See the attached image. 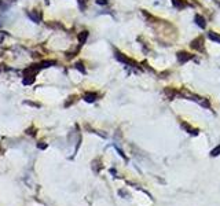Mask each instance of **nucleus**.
Masks as SVG:
<instances>
[{
    "mask_svg": "<svg viewBox=\"0 0 220 206\" xmlns=\"http://www.w3.org/2000/svg\"><path fill=\"white\" fill-rule=\"evenodd\" d=\"M208 37L211 38L212 41H215V43H220V34L216 32H209L208 33Z\"/></svg>",
    "mask_w": 220,
    "mask_h": 206,
    "instance_id": "obj_9",
    "label": "nucleus"
},
{
    "mask_svg": "<svg viewBox=\"0 0 220 206\" xmlns=\"http://www.w3.org/2000/svg\"><path fill=\"white\" fill-rule=\"evenodd\" d=\"M26 133H28V135H32V136H35V135H36V129H35V128L26 129Z\"/></svg>",
    "mask_w": 220,
    "mask_h": 206,
    "instance_id": "obj_17",
    "label": "nucleus"
},
{
    "mask_svg": "<svg viewBox=\"0 0 220 206\" xmlns=\"http://www.w3.org/2000/svg\"><path fill=\"white\" fill-rule=\"evenodd\" d=\"M116 58H117L118 60H120V62H123V63H125V65H129V66H136V62H135V60H132V59H129L128 56H127V55H124V54H121L120 51H117V49H116Z\"/></svg>",
    "mask_w": 220,
    "mask_h": 206,
    "instance_id": "obj_2",
    "label": "nucleus"
},
{
    "mask_svg": "<svg viewBox=\"0 0 220 206\" xmlns=\"http://www.w3.org/2000/svg\"><path fill=\"white\" fill-rule=\"evenodd\" d=\"M76 69H79L81 73H85V69H84V65H82V62H77V63H76Z\"/></svg>",
    "mask_w": 220,
    "mask_h": 206,
    "instance_id": "obj_14",
    "label": "nucleus"
},
{
    "mask_svg": "<svg viewBox=\"0 0 220 206\" xmlns=\"http://www.w3.org/2000/svg\"><path fill=\"white\" fill-rule=\"evenodd\" d=\"M200 103H201V106H204V107H209V100L208 99H201Z\"/></svg>",
    "mask_w": 220,
    "mask_h": 206,
    "instance_id": "obj_16",
    "label": "nucleus"
},
{
    "mask_svg": "<svg viewBox=\"0 0 220 206\" xmlns=\"http://www.w3.org/2000/svg\"><path fill=\"white\" fill-rule=\"evenodd\" d=\"M2 40H3V34H0V43H2Z\"/></svg>",
    "mask_w": 220,
    "mask_h": 206,
    "instance_id": "obj_21",
    "label": "nucleus"
},
{
    "mask_svg": "<svg viewBox=\"0 0 220 206\" xmlns=\"http://www.w3.org/2000/svg\"><path fill=\"white\" fill-rule=\"evenodd\" d=\"M88 34L90 33L87 32V30H82V32H80L79 33V41H80V44H85V41H87V38H88Z\"/></svg>",
    "mask_w": 220,
    "mask_h": 206,
    "instance_id": "obj_8",
    "label": "nucleus"
},
{
    "mask_svg": "<svg viewBox=\"0 0 220 206\" xmlns=\"http://www.w3.org/2000/svg\"><path fill=\"white\" fill-rule=\"evenodd\" d=\"M182 128H183V129H186V131L189 132V133H193V135H197V133H198V131H197V129H193L191 126H190V125H187L186 122H182Z\"/></svg>",
    "mask_w": 220,
    "mask_h": 206,
    "instance_id": "obj_10",
    "label": "nucleus"
},
{
    "mask_svg": "<svg viewBox=\"0 0 220 206\" xmlns=\"http://www.w3.org/2000/svg\"><path fill=\"white\" fill-rule=\"evenodd\" d=\"M165 93H167V95L169 96L170 99H173V98H175V95H176L178 92H176V91H173V89H170V88H167V89H165Z\"/></svg>",
    "mask_w": 220,
    "mask_h": 206,
    "instance_id": "obj_12",
    "label": "nucleus"
},
{
    "mask_svg": "<svg viewBox=\"0 0 220 206\" xmlns=\"http://www.w3.org/2000/svg\"><path fill=\"white\" fill-rule=\"evenodd\" d=\"M26 104H30V106H35V107H40V104L38 103H33V102H25Z\"/></svg>",
    "mask_w": 220,
    "mask_h": 206,
    "instance_id": "obj_19",
    "label": "nucleus"
},
{
    "mask_svg": "<svg viewBox=\"0 0 220 206\" xmlns=\"http://www.w3.org/2000/svg\"><path fill=\"white\" fill-rule=\"evenodd\" d=\"M219 5H220V3H219Z\"/></svg>",
    "mask_w": 220,
    "mask_h": 206,
    "instance_id": "obj_24",
    "label": "nucleus"
},
{
    "mask_svg": "<svg viewBox=\"0 0 220 206\" xmlns=\"http://www.w3.org/2000/svg\"><path fill=\"white\" fill-rule=\"evenodd\" d=\"M96 98H98V93H95V92H87V93L84 95V100L88 102V103H92V102H95Z\"/></svg>",
    "mask_w": 220,
    "mask_h": 206,
    "instance_id": "obj_5",
    "label": "nucleus"
},
{
    "mask_svg": "<svg viewBox=\"0 0 220 206\" xmlns=\"http://www.w3.org/2000/svg\"><path fill=\"white\" fill-rule=\"evenodd\" d=\"M96 3H98V4L105 5V4H107V0H96Z\"/></svg>",
    "mask_w": 220,
    "mask_h": 206,
    "instance_id": "obj_20",
    "label": "nucleus"
},
{
    "mask_svg": "<svg viewBox=\"0 0 220 206\" xmlns=\"http://www.w3.org/2000/svg\"><path fill=\"white\" fill-rule=\"evenodd\" d=\"M37 147L40 148V150H44V148H47V144H46V143H38Z\"/></svg>",
    "mask_w": 220,
    "mask_h": 206,
    "instance_id": "obj_18",
    "label": "nucleus"
},
{
    "mask_svg": "<svg viewBox=\"0 0 220 206\" xmlns=\"http://www.w3.org/2000/svg\"><path fill=\"white\" fill-rule=\"evenodd\" d=\"M54 65H55V60H44L38 66H40V69H43V67H50V66H54Z\"/></svg>",
    "mask_w": 220,
    "mask_h": 206,
    "instance_id": "obj_11",
    "label": "nucleus"
},
{
    "mask_svg": "<svg viewBox=\"0 0 220 206\" xmlns=\"http://www.w3.org/2000/svg\"><path fill=\"white\" fill-rule=\"evenodd\" d=\"M2 151H3V150H2V148H0V153H2Z\"/></svg>",
    "mask_w": 220,
    "mask_h": 206,
    "instance_id": "obj_22",
    "label": "nucleus"
},
{
    "mask_svg": "<svg viewBox=\"0 0 220 206\" xmlns=\"http://www.w3.org/2000/svg\"><path fill=\"white\" fill-rule=\"evenodd\" d=\"M205 41H204V37L202 36H198V37H195L194 40L190 43V47H191L193 49H195V51H200V52H205Z\"/></svg>",
    "mask_w": 220,
    "mask_h": 206,
    "instance_id": "obj_1",
    "label": "nucleus"
},
{
    "mask_svg": "<svg viewBox=\"0 0 220 206\" xmlns=\"http://www.w3.org/2000/svg\"><path fill=\"white\" fill-rule=\"evenodd\" d=\"M194 21H195V23H197L198 26L201 27V29H205V27H206V22H205V18H204L202 15H200V14H197V15L194 16Z\"/></svg>",
    "mask_w": 220,
    "mask_h": 206,
    "instance_id": "obj_4",
    "label": "nucleus"
},
{
    "mask_svg": "<svg viewBox=\"0 0 220 206\" xmlns=\"http://www.w3.org/2000/svg\"><path fill=\"white\" fill-rule=\"evenodd\" d=\"M219 154H220V144H219V146H216V147H215L213 150L211 151V155H212V157H217Z\"/></svg>",
    "mask_w": 220,
    "mask_h": 206,
    "instance_id": "obj_13",
    "label": "nucleus"
},
{
    "mask_svg": "<svg viewBox=\"0 0 220 206\" xmlns=\"http://www.w3.org/2000/svg\"><path fill=\"white\" fill-rule=\"evenodd\" d=\"M176 55H178V60L180 63H186V62H189L190 59H193V55L187 51H179Z\"/></svg>",
    "mask_w": 220,
    "mask_h": 206,
    "instance_id": "obj_3",
    "label": "nucleus"
},
{
    "mask_svg": "<svg viewBox=\"0 0 220 206\" xmlns=\"http://www.w3.org/2000/svg\"><path fill=\"white\" fill-rule=\"evenodd\" d=\"M0 71H2V67H0Z\"/></svg>",
    "mask_w": 220,
    "mask_h": 206,
    "instance_id": "obj_23",
    "label": "nucleus"
},
{
    "mask_svg": "<svg viewBox=\"0 0 220 206\" xmlns=\"http://www.w3.org/2000/svg\"><path fill=\"white\" fill-rule=\"evenodd\" d=\"M29 16L35 22H40L41 21V13H40V11H37V10H33L32 13H29Z\"/></svg>",
    "mask_w": 220,
    "mask_h": 206,
    "instance_id": "obj_7",
    "label": "nucleus"
},
{
    "mask_svg": "<svg viewBox=\"0 0 220 206\" xmlns=\"http://www.w3.org/2000/svg\"><path fill=\"white\" fill-rule=\"evenodd\" d=\"M172 4L175 5L178 10H183V8L187 7V3L184 0H172Z\"/></svg>",
    "mask_w": 220,
    "mask_h": 206,
    "instance_id": "obj_6",
    "label": "nucleus"
},
{
    "mask_svg": "<svg viewBox=\"0 0 220 206\" xmlns=\"http://www.w3.org/2000/svg\"><path fill=\"white\" fill-rule=\"evenodd\" d=\"M87 2H88V0H79V5H80V8H81V10H85Z\"/></svg>",
    "mask_w": 220,
    "mask_h": 206,
    "instance_id": "obj_15",
    "label": "nucleus"
}]
</instances>
